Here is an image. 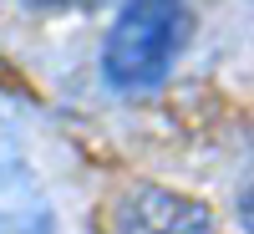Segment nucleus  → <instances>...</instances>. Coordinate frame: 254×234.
<instances>
[{"mask_svg":"<svg viewBox=\"0 0 254 234\" xmlns=\"http://www.w3.org/2000/svg\"><path fill=\"white\" fill-rule=\"evenodd\" d=\"M188 5L183 0H122L112 36L102 46V72L112 87H158L183 51Z\"/></svg>","mask_w":254,"mask_h":234,"instance_id":"1","label":"nucleus"},{"mask_svg":"<svg viewBox=\"0 0 254 234\" xmlns=\"http://www.w3.org/2000/svg\"><path fill=\"white\" fill-rule=\"evenodd\" d=\"M112 234H219V229L203 204L173 194V188L142 183L112 204Z\"/></svg>","mask_w":254,"mask_h":234,"instance_id":"2","label":"nucleus"},{"mask_svg":"<svg viewBox=\"0 0 254 234\" xmlns=\"http://www.w3.org/2000/svg\"><path fill=\"white\" fill-rule=\"evenodd\" d=\"M36 5H81V0H36Z\"/></svg>","mask_w":254,"mask_h":234,"instance_id":"3","label":"nucleus"}]
</instances>
